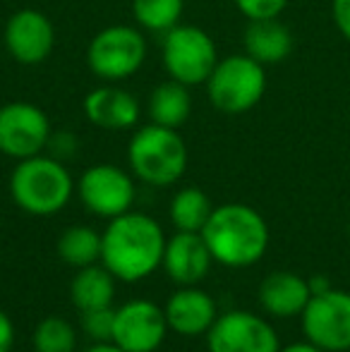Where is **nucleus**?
Masks as SVG:
<instances>
[{"label": "nucleus", "mask_w": 350, "mask_h": 352, "mask_svg": "<svg viewBox=\"0 0 350 352\" xmlns=\"http://www.w3.org/2000/svg\"><path fill=\"white\" fill-rule=\"evenodd\" d=\"M166 235L159 221L140 211L111 218L101 232V264L118 280L140 283L164 264Z\"/></svg>", "instance_id": "nucleus-1"}, {"label": "nucleus", "mask_w": 350, "mask_h": 352, "mask_svg": "<svg viewBox=\"0 0 350 352\" xmlns=\"http://www.w3.org/2000/svg\"><path fill=\"white\" fill-rule=\"evenodd\" d=\"M201 237L214 261L228 269L254 266L269 250V226L262 213L248 204L214 206Z\"/></svg>", "instance_id": "nucleus-2"}, {"label": "nucleus", "mask_w": 350, "mask_h": 352, "mask_svg": "<svg viewBox=\"0 0 350 352\" xmlns=\"http://www.w3.org/2000/svg\"><path fill=\"white\" fill-rule=\"evenodd\" d=\"M75 180L56 156L22 158L10 175V195L22 211L32 216H53L72 199Z\"/></svg>", "instance_id": "nucleus-3"}, {"label": "nucleus", "mask_w": 350, "mask_h": 352, "mask_svg": "<svg viewBox=\"0 0 350 352\" xmlns=\"http://www.w3.org/2000/svg\"><path fill=\"white\" fill-rule=\"evenodd\" d=\"M127 161L137 180L154 187H168L187 170V144L173 127H140L127 144Z\"/></svg>", "instance_id": "nucleus-4"}, {"label": "nucleus", "mask_w": 350, "mask_h": 352, "mask_svg": "<svg viewBox=\"0 0 350 352\" xmlns=\"http://www.w3.org/2000/svg\"><path fill=\"white\" fill-rule=\"evenodd\" d=\"M206 91L216 111L240 116L252 111L264 98L266 70L262 63L252 60L248 53L219 58L211 77L206 79Z\"/></svg>", "instance_id": "nucleus-5"}, {"label": "nucleus", "mask_w": 350, "mask_h": 352, "mask_svg": "<svg viewBox=\"0 0 350 352\" xmlns=\"http://www.w3.org/2000/svg\"><path fill=\"white\" fill-rule=\"evenodd\" d=\"M161 60L171 79H177L187 87H197V84H206V79L211 77L219 63V51L214 38L201 27L177 24L164 34Z\"/></svg>", "instance_id": "nucleus-6"}, {"label": "nucleus", "mask_w": 350, "mask_h": 352, "mask_svg": "<svg viewBox=\"0 0 350 352\" xmlns=\"http://www.w3.org/2000/svg\"><path fill=\"white\" fill-rule=\"evenodd\" d=\"M146 60V38L137 27L113 24L96 34L87 46V65L106 82L127 79Z\"/></svg>", "instance_id": "nucleus-7"}, {"label": "nucleus", "mask_w": 350, "mask_h": 352, "mask_svg": "<svg viewBox=\"0 0 350 352\" xmlns=\"http://www.w3.org/2000/svg\"><path fill=\"white\" fill-rule=\"evenodd\" d=\"M305 340L327 352L350 350V292L329 287L309 297L300 314Z\"/></svg>", "instance_id": "nucleus-8"}, {"label": "nucleus", "mask_w": 350, "mask_h": 352, "mask_svg": "<svg viewBox=\"0 0 350 352\" xmlns=\"http://www.w3.org/2000/svg\"><path fill=\"white\" fill-rule=\"evenodd\" d=\"M77 195L89 213L98 218H116L127 213L135 201V180L127 170L111 163L87 168L77 180Z\"/></svg>", "instance_id": "nucleus-9"}, {"label": "nucleus", "mask_w": 350, "mask_h": 352, "mask_svg": "<svg viewBox=\"0 0 350 352\" xmlns=\"http://www.w3.org/2000/svg\"><path fill=\"white\" fill-rule=\"evenodd\" d=\"M51 142V120L39 106L10 101L0 106V153L22 161L39 156Z\"/></svg>", "instance_id": "nucleus-10"}, {"label": "nucleus", "mask_w": 350, "mask_h": 352, "mask_svg": "<svg viewBox=\"0 0 350 352\" xmlns=\"http://www.w3.org/2000/svg\"><path fill=\"white\" fill-rule=\"evenodd\" d=\"M209 352H278L276 329L252 311L233 309L219 314L206 333Z\"/></svg>", "instance_id": "nucleus-11"}, {"label": "nucleus", "mask_w": 350, "mask_h": 352, "mask_svg": "<svg viewBox=\"0 0 350 352\" xmlns=\"http://www.w3.org/2000/svg\"><path fill=\"white\" fill-rule=\"evenodd\" d=\"M168 331L164 307L149 300H130L116 309L111 343L125 352H156Z\"/></svg>", "instance_id": "nucleus-12"}, {"label": "nucleus", "mask_w": 350, "mask_h": 352, "mask_svg": "<svg viewBox=\"0 0 350 352\" xmlns=\"http://www.w3.org/2000/svg\"><path fill=\"white\" fill-rule=\"evenodd\" d=\"M3 41L19 65H41L56 48V27L41 10L24 8L5 22Z\"/></svg>", "instance_id": "nucleus-13"}, {"label": "nucleus", "mask_w": 350, "mask_h": 352, "mask_svg": "<svg viewBox=\"0 0 350 352\" xmlns=\"http://www.w3.org/2000/svg\"><path fill=\"white\" fill-rule=\"evenodd\" d=\"M211 264H214V256L201 232L177 230L171 240H166L161 266L175 285H199L211 271Z\"/></svg>", "instance_id": "nucleus-14"}, {"label": "nucleus", "mask_w": 350, "mask_h": 352, "mask_svg": "<svg viewBox=\"0 0 350 352\" xmlns=\"http://www.w3.org/2000/svg\"><path fill=\"white\" fill-rule=\"evenodd\" d=\"M168 329L177 336H206L214 321L219 319V309L209 292L197 285H182L168 297L164 307Z\"/></svg>", "instance_id": "nucleus-15"}, {"label": "nucleus", "mask_w": 350, "mask_h": 352, "mask_svg": "<svg viewBox=\"0 0 350 352\" xmlns=\"http://www.w3.org/2000/svg\"><path fill=\"white\" fill-rule=\"evenodd\" d=\"M85 116L101 130H130L140 122L142 108L135 94L116 84H103L85 96Z\"/></svg>", "instance_id": "nucleus-16"}, {"label": "nucleus", "mask_w": 350, "mask_h": 352, "mask_svg": "<svg viewBox=\"0 0 350 352\" xmlns=\"http://www.w3.org/2000/svg\"><path fill=\"white\" fill-rule=\"evenodd\" d=\"M312 297L309 278L293 274V271H274L259 285V305L266 314L276 319L300 316Z\"/></svg>", "instance_id": "nucleus-17"}, {"label": "nucleus", "mask_w": 350, "mask_h": 352, "mask_svg": "<svg viewBox=\"0 0 350 352\" xmlns=\"http://www.w3.org/2000/svg\"><path fill=\"white\" fill-rule=\"evenodd\" d=\"M243 46L252 60L262 63L264 67L278 65L293 53L295 38L290 29L281 22L278 17L274 19H252L243 34Z\"/></svg>", "instance_id": "nucleus-18"}, {"label": "nucleus", "mask_w": 350, "mask_h": 352, "mask_svg": "<svg viewBox=\"0 0 350 352\" xmlns=\"http://www.w3.org/2000/svg\"><path fill=\"white\" fill-rule=\"evenodd\" d=\"M116 280L118 278L103 264H91L85 266V269H77V276L72 278L70 285L72 305L80 309V314L82 311L113 307Z\"/></svg>", "instance_id": "nucleus-19"}, {"label": "nucleus", "mask_w": 350, "mask_h": 352, "mask_svg": "<svg viewBox=\"0 0 350 352\" xmlns=\"http://www.w3.org/2000/svg\"><path fill=\"white\" fill-rule=\"evenodd\" d=\"M146 111L154 125L164 127H182L187 122L192 113V96L190 87L177 79H166L159 87H154V91L149 94V103H146Z\"/></svg>", "instance_id": "nucleus-20"}, {"label": "nucleus", "mask_w": 350, "mask_h": 352, "mask_svg": "<svg viewBox=\"0 0 350 352\" xmlns=\"http://www.w3.org/2000/svg\"><path fill=\"white\" fill-rule=\"evenodd\" d=\"M58 254L72 269H85L101 261V232L89 226H72L58 240Z\"/></svg>", "instance_id": "nucleus-21"}, {"label": "nucleus", "mask_w": 350, "mask_h": 352, "mask_svg": "<svg viewBox=\"0 0 350 352\" xmlns=\"http://www.w3.org/2000/svg\"><path fill=\"white\" fill-rule=\"evenodd\" d=\"M211 211H214L211 199L199 187H182V190H177L168 209L173 226L182 232H201V228L209 221Z\"/></svg>", "instance_id": "nucleus-22"}, {"label": "nucleus", "mask_w": 350, "mask_h": 352, "mask_svg": "<svg viewBox=\"0 0 350 352\" xmlns=\"http://www.w3.org/2000/svg\"><path fill=\"white\" fill-rule=\"evenodd\" d=\"M185 0H132L135 22L146 32L166 34L180 24Z\"/></svg>", "instance_id": "nucleus-23"}, {"label": "nucleus", "mask_w": 350, "mask_h": 352, "mask_svg": "<svg viewBox=\"0 0 350 352\" xmlns=\"http://www.w3.org/2000/svg\"><path fill=\"white\" fill-rule=\"evenodd\" d=\"M32 343L36 352H75L77 331L63 316H46L34 331Z\"/></svg>", "instance_id": "nucleus-24"}, {"label": "nucleus", "mask_w": 350, "mask_h": 352, "mask_svg": "<svg viewBox=\"0 0 350 352\" xmlns=\"http://www.w3.org/2000/svg\"><path fill=\"white\" fill-rule=\"evenodd\" d=\"M113 319H116V309L113 307L82 311V331H85L87 338H91L94 343H111Z\"/></svg>", "instance_id": "nucleus-25"}, {"label": "nucleus", "mask_w": 350, "mask_h": 352, "mask_svg": "<svg viewBox=\"0 0 350 352\" xmlns=\"http://www.w3.org/2000/svg\"><path fill=\"white\" fill-rule=\"evenodd\" d=\"M235 8L250 22L252 19H274L281 17V12L288 8V0H235Z\"/></svg>", "instance_id": "nucleus-26"}, {"label": "nucleus", "mask_w": 350, "mask_h": 352, "mask_svg": "<svg viewBox=\"0 0 350 352\" xmlns=\"http://www.w3.org/2000/svg\"><path fill=\"white\" fill-rule=\"evenodd\" d=\"M331 19L336 24L338 34L350 41V0H333L331 3Z\"/></svg>", "instance_id": "nucleus-27"}, {"label": "nucleus", "mask_w": 350, "mask_h": 352, "mask_svg": "<svg viewBox=\"0 0 350 352\" xmlns=\"http://www.w3.org/2000/svg\"><path fill=\"white\" fill-rule=\"evenodd\" d=\"M14 345V324L3 309H0V352H10Z\"/></svg>", "instance_id": "nucleus-28"}, {"label": "nucleus", "mask_w": 350, "mask_h": 352, "mask_svg": "<svg viewBox=\"0 0 350 352\" xmlns=\"http://www.w3.org/2000/svg\"><path fill=\"white\" fill-rule=\"evenodd\" d=\"M278 352H327L322 348H317V345H312L309 340H305V343H293V345H285V348H281Z\"/></svg>", "instance_id": "nucleus-29"}, {"label": "nucleus", "mask_w": 350, "mask_h": 352, "mask_svg": "<svg viewBox=\"0 0 350 352\" xmlns=\"http://www.w3.org/2000/svg\"><path fill=\"white\" fill-rule=\"evenodd\" d=\"M87 352H125V350H120L116 343H94Z\"/></svg>", "instance_id": "nucleus-30"}, {"label": "nucleus", "mask_w": 350, "mask_h": 352, "mask_svg": "<svg viewBox=\"0 0 350 352\" xmlns=\"http://www.w3.org/2000/svg\"><path fill=\"white\" fill-rule=\"evenodd\" d=\"M348 235H350V221H348Z\"/></svg>", "instance_id": "nucleus-31"}]
</instances>
